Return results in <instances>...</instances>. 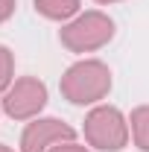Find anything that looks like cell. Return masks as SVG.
Segmentation results:
<instances>
[{
    "label": "cell",
    "mask_w": 149,
    "mask_h": 152,
    "mask_svg": "<svg viewBox=\"0 0 149 152\" xmlns=\"http://www.w3.org/2000/svg\"><path fill=\"white\" fill-rule=\"evenodd\" d=\"M47 105V85L35 76H20L3 94V111L12 120H35Z\"/></svg>",
    "instance_id": "277c9868"
},
{
    "label": "cell",
    "mask_w": 149,
    "mask_h": 152,
    "mask_svg": "<svg viewBox=\"0 0 149 152\" xmlns=\"http://www.w3.org/2000/svg\"><path fill=\"white\" fill-rule=\"evenodd\" d=\"M76 140V129L58 117H35L20 132V152H50L53 146Z\"/></svg>",
    "instance_id": "5b68a950"
},
{
    "label": "cell",
    "mask_w": 149,
    "mask_h": 152,
    "mask_svg": "<svg viewBox=\"0 0 149 152\" xmlns=\"http://www.w3.org/2000/svg\"><path fill=\"white\" fill-rule=\"evenodd\" d=\"M99 6H111V3H120V0H96Z\"/></svg>",
    "instance_id": "8fae6325"
},
{
    "label": "cell",
    "mask_w": 149,
    "mask_h": 152,
    "mask_svg": "<svg viewBox=\"0 0 149 152\" xmlns=\"http://www.w3.org/2000/svg\"><path fill=\"white\" fill-rule=\"evenodd\" d=\"M114 38V20L99 12V9H91V12H79L73 20H67L58 32V41L61 47H67L70 53H96L102 50L108 41Z\"/></svg>",
    "instance_id": "7a4b0ae2"
},
{
    "label": "cell",
    "mask_w": 149,
    "mask_h": 152,
    "mask_svg": "<svg viewBox=\"0 0 149 152\" xmlns=\"http://www.w3.org/2000/svg\"><path fill=\"white\" fill-rule=\"evenodd\" d=\"M32 3L38 15H44L47 20H61V23L73 20L82 9V0H32Z\"/></svg>",
    "instance_id": "8992f818"
},
{
    "label": "cell",
    "mask_w": 149,
    "mask_h": 152,
    "mask_svg": "<svg viewBox=\"0 0 149 152\" xmlns=\"http://www.w3.org/2000/svg\"><path fill=\"white\" fill-rule=\"evenodd\" d=\"M58 91L73 105H96L111 91V70L99 58H79L61 73Z\"/></svg>",
    "instance_id": "6da1fadb"
},
{
    "label": "cell",
    "mask_w": 149,
    "mask_h": 152,
    "mask_svg": "<svg viewBox=\"0 0 149 152\" xmlns=\"http://www.w3.org/2000/svg\"><path fill=\"white\" fill-rule=\"evenodd\" d=\"M15 6H18V0H0V23H6L15 15Z\"/></svg>",
    "instance_id": "30bf717a"
},
{
    "label": "cell",
    "mask_w": 149,
    "mask_h": 152,
    "mask_svg": "<svg viewBox=\"0 0 149 152\" xmlns=\"http://www.w3.org/2000/svg\"><path fill=\"white\" fill-rule=\"evenodd\" d=\"M0 152H15L12 146H6V143H0Z\"/></svg>",
    "instance_id": "7c38bea8"
},
{
    "label": "cell",
    "mask_w": 149,
    "mask_h": 152,
    "mask_svg": "<svg viewBox=\"0 0 149 152\" xmlns=\"http://www.w3.org/2000/svg\"><path fill=\"white\" fill-rule=\"evenodd\" d=\"M15 82V56L6 44H0V94H6Z\"/></svg>",
    "instance_id": "ba28073f"
},
{
    "label": "cell",
    "mask_w": 149,
    "mask_h": 152,
    "mask_svg": "<svg viewBox=\"0 0 149 152\" xmlns=\"http://www.w3.org/2000/svg\"><path fill=\"white\" fill-rule=\"evenodd\" d=\"M129 129L134 146L140 152H149V105H137L129 114Z\"/></svg>",
    "instance_id": "52a82bcc"
},
{
    "label": "cell",
    "mask_w": 149,
    "mask_h": 152,
    "mask_svg": "<svg viewBox=\"0 0 149 152\" xmlns=\"http://www.w3.org/2000/svg\"><path fill=\"white\" fill-rule=\"evenodd\" d=\"M50 152H91V149H88V146H82V143H76V140H64V143L53 146Z\"/></svg>",
    "instance_id": "9c48e42d"
},
{
    "label": "cell",
    "mask_w": 149,
    "mask_h": 152,
    "mask_svg": "<svg viewBox=\"0 0 149 152\" xmlns=\"http://www.w3.org/2000/svg\"><path fill=\"white\" fill-rule=\"evenodd\" d=\"M85 140L88 146L93 149H102V152H120L129 146V137H131V129H129V117L120 111L117 105H93L88 117H85Z\"/></svg>",
    "instance_id": "3957f363"
}]
</instances>
